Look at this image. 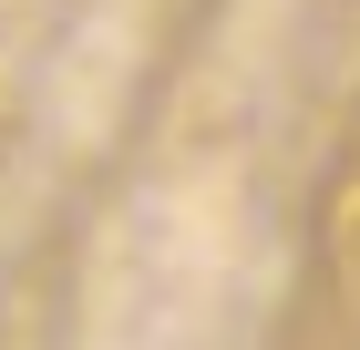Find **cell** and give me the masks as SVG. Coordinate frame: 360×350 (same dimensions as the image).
<instances>
[{
	"instance_id": "obj_1",
	"label": "cell",
	"mask_w": 360,
	"mask_h": 350,
	"mask_svg": "<svg viewBox=\"0 0 360 350\" xmlns=\"http://www.w3.org/2000/svg\"><path fill=\"white\" fill-rule=\"evenodd\" d=\"M309 309L340 340L360 330V104L319 165V186H309Z\"/></svg>"
}]
</instances>
